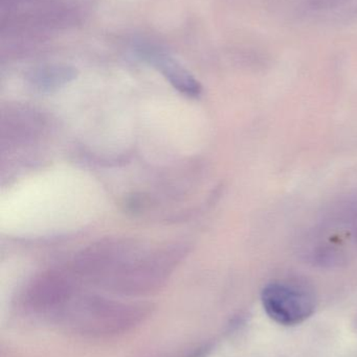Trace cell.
Returning <instances> with one entry per match:
<instances>
[{"mask_svg": "<svg viewBox=\"0 0 357 357\" xmlns=\"http://www.w3.org/2000/svg\"><path fill=\"white\" fill-rule=\"evenodd\" d=\"M261 302L266 314L283 326L302 324L316 310L314 298L307 291L286 283L266 285L262 291Z\"/></svg>", "mask_w": 357, "mask_h": 357, "instance_id": "obj_1", "label": "cell"}, {"mask_svg": "<svg viewBox=\"0 0 357 357\" xmlns=\"http://www.w3.org/2000/svg\"><path fill=\"white\" fill-rule=\"evenodd\" d=\"M146 56L178 91L189 96L201 93L203 87L199 82L177 60L159 50H149Z\"/></svg>", "mask_w": 357, "mask_h": 357, "instance_id": "obj_2", "label": "cell"}, {"mask_svg": "<svg viewBox=\"0 0 357 357\" xmlns=\"http://www.w3.org/2000/svg\"><path fill=\"white\" fill-rule=\"evenodd\" d=\"M77 77L75 69L68 66H46L36 69L29 75V81L35 89L52 91Z\"/></svg>", "mask_w": 357, "mask_h": 357, "instance_id": "obj_3", "label": "cell"}, {"mask_svg": "<svg viewBox=\"0 0 357 357\" xmlns=\"http://www.w3.org/2000/svg\"><path fill=\"white\" fill-rule=\"evenodd\" d=\"M347 0H308V4L314 10H325L340 6Z\"/></svg>", "mask_w": 357, "mask_h": 357, "instance_id": "obj_4", "label": "cell"}]
</instances>
